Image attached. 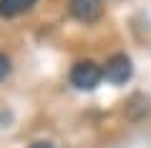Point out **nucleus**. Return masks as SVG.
<instances>
[{
    "label": "nucleus",
    "mask_w": 151,
    "mask_h": 148,
    "mask_svg": "<svg viewBox=\"0 0 151 148\" xmlns=\"http://www.w3.org/2000/svg\"><path fill=\"white\" fill-rule=\"evenodd\" d=\"M134 75V65H131V58L124 53H116L106 60V68H103V78L113 85H124L126 80Z\"/></svg>",
    "instance_id": "2"
},
{
    "label": "nucleus",
    "mask_w": 151,
    "mask_h": 148,
    "mask_svg": "<svg viewBox=\"0 0 151 148\" xmlns=\"http://www.w3.org/2000/svg\"><path fill=\"white\" fill-rule=\"evenodd\" d=\"M30 148H53V146H50L48 141H38V143H33Z\"/></svg>",
    "instance_id": "6"
},
{
    "label": "nucleus",
    "mask_w": 151,
    "mask_h": 148,
    "mask_svg": "<svg viewBox=\"0 0 151 148\" xmlns=\"http://www.w3.org/2000/svg\"><path fill=\"white\" fill-rule=\"evenodd\" d=\"M103 78V70L98 68L93 60H81V63H76L73 70H70V83L76 88L81 90H93Z\"/></svg>",
    "instance_id": "1"
},
{
    "label": "nucleus",
    "mask_w": 151,
    "mask_h": 148,
    "mask_svg": "<svg viewBox=\"0 0 151 148\" xmlns=\"http://www.w3.org/2000/svg\"><path fill=\"white\" fill-rule=\"evenodd\" d=\"M35 5V0H0V15L3 18H15L20 13L30 10Z\"/></svg>",
    "instance_id": "4"
},
{
    "label": "nucleus",
    "mask_w": 151,
    "mask_h": 148,
    "mask_svg": "<svg viewBox=\"0 0 151 148\" xmlns=\"http://www.w3.org/2000/svg\"><path fill=\"white\" fill-rule=\"evenodd\" d=\"M8 73H10V60H8L3 53H0V78H5Z\"/></svg>",
    "instance_id": "5"
},
{
    "label": "nucleus",
    "mask_w": 151,
    "mask_h": 148,
    "mask_svg": "<svg viewBox=\"0 0 151 148\" xmlns=\"http://www.w3.org/2000/svg\"><path fill=\"white\" fill-rule=\"evenodd\" d=\"M68 10H70V15H73L76 20L96 23L98 18H101V13H103V5H101V0H70Z\"/></svg>",
    "instance_id": "3"
}]
</instances>
